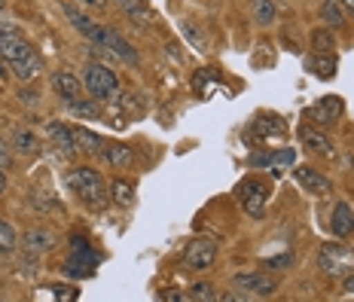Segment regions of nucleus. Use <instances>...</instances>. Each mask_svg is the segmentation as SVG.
<instances>
[{"instance_id":"12","label":"nucleus","mask_w":354,"mask_h":302,"mask_svg":"<svg viewBox=\"0 0 354 302\" xmlns=\"http://www.w3.org/2000/svg\"><path fill=\"white\" fill-rule=\"evenodd\" d=\"M10 70H12V77H16V79H21V83H31V79H37V77H40V70H43V55L37 53V49H31L25 58L12 62Z\"/></svg>"},{"instance_id":"30","label":"nucleus","mask_w":354,"mask_h":302,"mask_svg":"<svg viewBox=\"0 0 354 302\" xmlns=\"http://www.w3.org/2000/svg\"><path fill=\"white\" fill-rule=\"evenodd\" d=\"M293 162H297V153H293V150L272 153V174H278L281 168H293Z\"/></svg>"},{"instance_id":"1","label":"nucleus","mask_w":354,"mask_h":302,"mask_svg":"<svg viewBox=\"0 0 354 302\" xmlns=\"http://www.w3.org/2000/svg\"><path fill=\"white\" fill-rule=\"evenodd\" d=\"M68 189L73 196L80 198V202H86L88 208H104L107 205V187H104V178H101L95 168H73V171L68 174Z\"/></svg>"},{"instance_id":"27","label":"nucleus","mask_w":354,"mask_h":302,"mask_svg":"<svg viewBox=\"0 0 354 302\" xmlns=\"http://www.w3.org/2000/svg\"><path fill=\"white\" fill-rule=\"evenodd\" d=\"M19 247V235L6 220H0V254H12Z\"/></svg>"},{"instance_id":"7","label":"nucleus","mask_w":354,"mask_h":302,"mask_svg":"<svg viewBox=\"0 0 354 302\" xmlns=\"http://www.w3.org/2000/svg\"><path fill=\"white\" fill-rule=\"evenodd\" d=\"M342 110H345L342 98H336V95H324L318 104H312L306 110V116L318 125H333V122L342 120Z\"/></svg>"},{"instance_id":"20","label":"nucleus","mask_w":354,"mask_h":302,"mask_svg":"<svg viewBox=\"0 0 354 302\" xmlns=\"http://www.w3.org/2000/svg\"><path fill=\"white\" fill-rule=\"evenodd\" d=\"M104 162H107L110 168H131V162H135V153L129 150V144H107Z\"/></svg>"},{"instance_id":"37","label":"nucleus","mask_w":354,"mask_h":302,"mask_svg":"<svg viewBox=\"0 0 354 302\" xmlns=\"http://www.w3.org/2000/svg\"><path fill=\"white\" fill-rule=\"evenodd\" d=\"M3 193H6V171L0 168V196H3Z\"/></svg>"},{"instance_id":"6","label":"nucleus","mask_w":354,"mask_h":302,"mask_svg":"<svg viewBox=\"0 0 354 302\" xmlns=\"http://www.w3.org/2000/svg\"><path fill=\"white\" fill-rule=\"evenodd\" d=\"M232 284L239 287V290H248V296H263V299L278 290L275 278L266 275V272H241V275L232 278Z\"/></svg>"},{"instance_id":"9","label":"nucleus","mask_w":354,"mask_h":302,"mask_svg":"<svg viewBox=\"0 0 354 302\" xmlns=\"http://www.w3.org/2000/svg\"><path fill=\"white\" fill-rule=\"evenodd\" d=\"M293 180H297V187H302L312 196H327L330 193V180L312 165H293Z\"/></svg>"},{"instance_id":"21","label":"nucleus","mask_w":354,"mask_h":302,"mask_svg":"<svg viewBox=\"0 0 354 302\" xmlns=\"http://www.w3.org/2000/svg\"><path fill=\"white\" fill-rule=\"evenodd\" d=\"M110 198H113V205H120V208H129V205L135 202V187H131L129 180L116 178L110 183Z\"/></svg>"},{"instance_id":"39","label":"nucleus","mask_w":354,"mask_h":302,"mask_svg":"<svg viewBox=\"0 0 354 302\" xmlns=\"http://www.w3.org/2000/svg\"><path fill=\"white\" fill-rule=\"evenodd\" d=\"M342 10L345 12H354V0H342Z\"/></svg>"},{"instance_id":"22","label":"nucleus","mask_w":354,"mask_h":302,"mask_svg":"<svg viewBox=\"0 0 354 302\" xmlns=\"http://www.w3.org/2000/svg\"><path fill=\"white\" fill-rule=\"evenodd\" d=\"M250 12H254L257 25H272L278 19V6L272 0H250Z\"/></svg>"},{"instance_id":"24","label":"nucleus","mask_w":354,"mask_h":302,"mask_svg":"<svg viewBox=\"0 0 354 302\" xmlns=\"http://www.w3.org/2000/svg\"><path fill=\"white\" fill-rule=\"evenodd\" d=\"M68 110L73 116H80V120H101V107H98V101H88V98H77V101H71Z\"/></svg>"},{"instance_id":"25","label":"nucleus","mask_w":354,"mask_h":302,"mask_svg":"<svg viewBox=\"0 0 354 302\" xmlns=\"http://www.w3.org/2000/svg\"><path fill=\"white\" fill-rule=\"evenodd\" d=\"M12 147H16V153H21V156H34L37 150H40V144H37V135L28 129L16 131V138H12Z\"/></svg>"},{"instance_id":"26","label":"nucleus","mask_w":354,"mask_h":302,"mask_svg":"<svg viewBox=\"0 0 354 302\" xmlns=\"http://www.w3.org/2000/svg\"><path fill=\"white\" fill-rule=\"evenodd\" d=\"M318 55H324V58H308V68H312L318 77H336V58H333V53H318Z\"/></svg>"},{"instance_id":"36","label":"nucleus","mask_w":354,"mask_h":302,"mask_svg":"<svg viewBox=\"0 0 354 302\" xmlns=\"http://www.w3.org/2000/svg\"><path fill=\"white\" fill-rule=\"evenodd\" d=\"M19 98H21V104H34V101H37V92H19Z\"/></svg>"},{"instance_id":"31","label":"nucleus","mask_w":354,"mask_h":302,"mask_svg":"<svg viewBox=\"0 0 354 302\" xmlns=\"http://www.w3.org/2000/svg\"><path fill=\"white\" fill-rule=\"evenodd\" d=\"M187 299H202V302H214V299H220L217 296V290H214L211 284H193L189 287V293H187Z\"/></svg>"},{"instance_id":"16","label":"nucleus","mask_w":354,"mask_h":302,"mask_svg":"<svg viewBox=\"0 0 354 302\" xmlns=\"http://www.w3.org/2000/svg\"><path fill=\"white\" fill-rule=\"evenodd\" d=\"M46 135L55 141V147L62 153H77V138H73V129H68V125H62V122H46Z\"/></svg>"},{"instance_id":"32","label":"nucleus","mask_w":354,"mask_h":302,"mask_svg":"<svg viewBox=\"0 0 354 302\" xmlns=\"http://www.w3.org/2000/svg\"><path fill=\"white\" fill-rule=\"evenodd\" d=\"M10 165H12V147L0 141V168H10Z\"/></svg>"},{"instance_id":"3","label":"nucleus","mask_w":354,"mask_h":302,"mask_svg":"<svg viewBox=\"0 0 354 302\" xmlns=\"http://www.w3.org/2000/svg\"><path fill=\"white\" fill-rule=\"evenodd\" d=\"M318 266L330 278H345L354 272V250L345 245H324L318 254Z\"/></svg>"},{"instance_id":"17","label":"nucleus","mask_w":354,"mask_h":302,"mask_svg":"<svg viewBox=\"0 0 354 302\" xmlns=\"http://www.w3.org/2000/svg\"><path fill=\"white\" fill-rule=\"evenodd\" d=\"M299 141L308 147L312 153H318V156H333V141H330L327 135H321V131L315 129H299Z\"/></svg>"},{"instance_id":"13","label":"nucleus","mask_w":354,"mask_h":302,"mask_svg":"<svg viewBox=\"0 0 354 302\" xmlns=\"http://www.w3.org/2000/svg\"><path fill=\"white\" fill-rule=\"evenodd\" d=\"M101 46H107L110 53L120 58V62H129V64H138V62H141V58H138V53H135V46H129V43H125V37H120V34L113 31V28H104Z\"/></svg>"},{"instance_id":"11","label":"nucleus","mask_w":354,"mask_h":302,"mask_svg":"<svg viewBox=\"0 0 354 302\" xmlns=\"http://www.w3.org/2000/svg\"><path fill=\"white\" fill-rule=\"evenodd\" d=\"M53 89H55V95L64 101V104L83 98V86H80V79L73 77L71 70H55L53 73Z\"/></svg>"},{"instance_id":"41","label":"nucleus","mask_w":354,"mask_h":302,"mask_svg":"<svg viewBox=\"0 0 354 302\" xmlns=\"http://www.w3.org/2000/svg\"><path fill=\"white\" fill-rule=\"evenodd\" d=\"M0 83H3V79H0Z\"/></svg>"},{"instance_id":"40","label":"nucleus","mask_w":354,"mask_h":302,"mask_svg":"<svg viewBox=\"0 0 354 302\" xmlns=\"http://www.w3.org/2000/svg\"><path fill=\"white\" fill-rule=\"evenodd\" d=\"M0 6H3V0H0Z\"/></svg>"},{"instance_id":"23","label":"nucleus","mask_w":354,"mask_h":302,"mask_svg":"<svg viewBox=\"0 0 354 302\" xmlns=\"http://www.w3.org/2000/svg\"><path fill=\"white\" fill-rule=\"evenodd\" d=\"M321 19L327 28H339L345 25V10H342V0H324L321 6Z\"/></svg>"},{"instance_id":"33","label":"nucleus","mask_w":354,"mask_h":302,"mask_svg":"<svg viewBox=\"0 0 354 302\" xmlns=\"http://www.w3.org/2000/svg\"><path fill=\"white\" fill-rule=\"evenodd\" d=\"M290 263H293V256H290V254H284V256H278V260H269L266 266H269V269H287Z\"/></svg>"},{"instance_id":"35","label":"nucleus","mask_w":354,"mask_h":302,"mask_svg":"<svg viewBox=\"0 0 354 302\" xmlns=\"http://www.w3.org/2000/svg\"><path fill=\"white\" fill-rule=\"evenodd\" d=\"M80 6H88V10H104L107 0H77Z\"/></svg>"},{"instance_id":"28","label":"nucleus","mask_w":354,"mask_h":302,"mask_svg":"<svg viewBox=\"0 0 354 302\" xmlns=\"http://www.w3.org/2000/svg\"><path fill=\"white\" fill-rule=\"evenodd\" d=\"M312 46H315V53H333L336 40H333V34H330V31L318 28V31L312 34Z\"/></svg>"},{"instance_id":"5","label":"nucleus","mask_w":354,"mask_h":302,"mask_svg":"<svg viewBox=\"0 0 354 302\" xmlns=\"http://www.w3.org/2000/svg\"><path fill=\"white\" fill-rule=\"evenodd\" d=\"M217 263V241L214 238H193L183 250V266L193 269V272H205Z\"/></svg>"},{"instance_id":"8","label":"nucleus","mask_w":354,"mask_h":302,"mask_svg":"<svg viewBox=\"0 0 354 302\" xmlns=\"http://www.w3.org/2000/svg\"><path fill=\"white\" fill-rule=\"evenodd\" d=\"M64 16L71 19V25L77 28V31L83 34L86 40H92L95 46H101V37H104V25H98V21H92V19H88L83 10H77V6H73L71 0H64Z\"/></svg>"},{"instance_id":"15","label":"nucleus","mask_w":354,"mask_h":302,"mask_svg":"<svg viewBox=\"0 0 354 302\" xmlns=\"http://www.w3.org/2000/svg\"><path fill=\"white\" fill-rule=\"evenodd\" d=\"M116 6H120L125 16L135 21V25H141V28H153V25H156V16L147 10L144 0H116Z\"/></svg>"},{"instance_id":"18","label":"nucleus","mask_w":354,"mask_h":302,"mask_svg":"<svg viewBox=\"0 0 354 302\" xmlns=\"http://www.w3.org/2000/svg\"><path fill=\"white\" fill-rule=\"evenodd\" d=\"M73 138H77V150H83L88 153V156H98V159H104V138H98V135H92L88 129H73Z\"/></svg>"},{"instance_id":"10","label":"nucleus","mask_w":354,"mask_h":302,"mask_svg":"<svg viewBox=\"0 0 354 302\" xmlns=\"http://www.w3.org/2000/svg\"><path fill=\"white\" fill-rule=\"evenodd\" d=\"M31 43L25 40V34L19 31V28H10L6 34H0V58L3 62H19V58H25L28 53H31Z\"/></svg>"},{"instance_id":"34","label":"nucleus","mask_w":354,"mask_h":302,"mask_svg":"<svg viewBox=\"0 0 354 302\" xmlns=\"http://www.w3.org/2000/svg\"><path fill=\"white\" fill-rule=\"evenodd\" d=\"M10 28H16V25H12V19H10V12H6V6H0V34H6Z\"/></svg>"},{"instance_id":"19","label":"nucleus","mask_w":354,"mask_h":302,"mask_svg":"<svg viewBox=\"0 0 354 302\" xmlns=\"http://www.w3.org/2000/svg\"><path fill=\"white\" fill-rule=\"evenodd\" d=\"M55 245V235L49 232V229H28L25 232V247H28V254H46L49 247Z\"/></svg>"},{"instance_id":"14","label":"nucleus","mask_w":354,"mask_h":302,"mask_svg":"<svg viewBox=\"0 0 354 302\" xmlns=\"http://www.w3.org/2000/svg\"><path fill=\"white\" fill-rule=\"evenodd\" d=\"M330 229H333V235H339V238H348V235H354V208L348 202H339L333 208Z\"/></svg>"},{"instance_id":"2","label":"nucleus","mask_w":354,"mask_h":302,"mask_svg":"<svg viewBox=\"0 0 354 302\" xmlns=\"http://www.w3.org/2000/svg\"><path fill=\"white\" fill-rule=\"evenodd\" d=\"M88 95H92L95 101H113L116 95H120V79H116V73L107 68V64L101 62H92L86 64V77H83Z\"/></svg>"},{"instance_id":"38","label":"nucleus","mask_w":354,"mask_h":302,"mask_svg":"<svg viewBox=\"0 0 354 302\" xmlns=\"http://www.w3.org/2000/svg\"><path fill=\"white\" fill-rule=\"evenodd\" d=\"M345 290L354 293V275H345Z\"/></svg>"},{"instance_id":"29","label":"nucleus","mask_w":354,"mask_h":302,"mask_svg":"<svg viewBox=\"0 0 354 302\" xmlns=\"http://www.w3.org/2000/svg\"><path fill=\"white\" fill-rule=\"evenodd\" d=\"M183 34H187V40L193 43V49H198V53H205V49H208V40H205V34L198 31L193 21H183Z\"/></svg>"},{"instance_id":"4","label":"nucleus","mask_w":354,"mask_h":302,"mask_svg":"<svg viewBox=\"0 0 354 302\" xmlns=\"http://www.w3.org/2000/svg\"><path fill=\"white\" fill-rule=\"evenodd\" d=\"M235 198H239L241 211L260 220L263 214H266V202H269V189H266V183H260L257 178H250V180H241L239 187H235Z\"/></svg>"}]
</instances>
